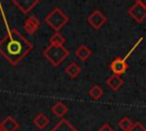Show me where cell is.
I'll return each mask as SVG.
<instances>
[{
  "mask_svg": "<svg viewBox=\"0 0 146 131\" xmlns=\"http://www.w3.org/2000/svg\"><path fill=\"white\" fill-rule=\"evenodd\" d=\"M33 50V44L16 28L8 30L0 40V54L14 66Z\"/></svg>",
  "mask_w": 146,
  "mask_h": 131,
  "instance_id": "1",
  "label": "cell"
},
{
  "mask_svg": "<svg viewBox=\"0 0 146 131\" xmlns=\"http://www.w3.org/2000/svg\"><path fill=\"white\" fill-rule=\"evenodd\" d=\"M70 56L68 49L64 46H49L43 50V57L55 67L59 66Z\"/></svg>",
  "mask_w": 146,
  "mask_h": 131,
  "instance_id": "2",
  "label": "cell"
},
{
  "mask_svg": "<svg viewBox=\"0 0 146 131\" xmlns=\"http://www.w3.org/2000/svg\"><path fill=\"white\" fill-rule=\"evenodd\" d=\"M44 22L56 32H59L67 23H68V17L65 15V13L59 9V8H54L49 14L46 16Z\"/></svg>",
  "mask_w": 146,
  "mask_h": 131,
  "instance_id": "3",
  "label": "cell"
},
{
  "mask_svg": "<svg viewBox=\"0 0 146 131\" xmlns=\"http://www.w3.org/2000/svg\"><path fill=\"white\" fill-rule=\"evenodd\" d=\"M128 14L137 23H143L146 18V6H144L139 2H135L128 9Z\"/></svg>",
  "mask_w": 146,
  "mask_h": 131,
  "instance_id": "4",
  "label": "cell"
},
{
  "mask_svg": "<svg viewBox=\"0 0 146 131\" xmlns=\"http://www.w3.org/2000/svg\"><path fill=\"white\" fill-rule=\"evenodd\" d=\"M106 21H107L106 16H105L100 10H98V9L94 10V11L88 16V23H89L94 28H96V30L100 28V27L106 23Z\"/></svg>",
  "mask_w": 146,
  "mask_h": 131,
  "instance_id": "5",
  "label": "cell"
},
{
  "mask_svg": "<svg viewBox=\"0 0 146 131\" xmlns=\"http://www.w3.org/2000/svg\"><path fill=\"white\" fill-rule=\"evenodd\" d=\"M13 3L23 14H29L39 3V0H13Z\"/></svg>",
  "mask_w": 146,
  "mask_h": 131,
  "instance_id": "6",
  "label": "cell"
},
{
  "mask_svg": "<svg viewBox=\"0 0 146 131\" xmlns=\"http://www.w3.org/2000/svg\"><path fill=\"white\" fill-rule=\"evenodd\" d=\"M112 72L116 75H122L123 73H125V71L128 69V64L124 59L122 58H115L114 60L111 62V65H110Z\"/></svg>",
  "mask_w": 146,
  "mask_h": 131,
  "instance_id": "7",
  "label": "cell"
},
{
  "mask_svg": "<svg viewBox=\"0 0 146 131\" xmlns=\"http://www.w3.org/2000/svg\"><path fill=\"white\" fill-rule=\"evenodd\" d=\"M39 25H40V21L35 16L31 15L24 22V30L27 34H34L39 28Z\"/></svg>",
  "mask_w": 146,
  "mask_h": 131,
  "instance_id": "8",
  "label": "cell"
},
{
  "mask_svg": "<svg viewBox=\"0 0 146 131\" xmlns=\"http://www.w3.org/2000/svg\"><path fill=\"white\" fill-rule=\"evenodd\" d=\"M0 125L3 131H16L19 128L18 122L11 116H7L6 118H3V121H1V123H0Z\"/></svg>",
  "mask_w": 146,
  "mask_h": 131,
  "instance_id": "9",
  "label": "cell"
},
{
  "mask_svg": "<svg viewBox=\"0 0 146 131\" xmlns=\"http://www.w3.org/2000/svg\"><path fill=\"white\" fill-rule=\"evenodd\" d=\"M81 72H82L81 66H80L79 64H76L75 62L70 63V64L65 67V74H66L68 77H71V79L78 77V76L81 74Z\"/></svg>",
  "mask_w": 146,
  "mask_h": 131,
  "instance_id": "10",
  "label": "cell"
},
{
  "mask_svg": "<svg viewBox=\"0 0 146 131\" xmlns=\"http://www.w3.org/2000/svg\"><path fill=\"white\" fill-rule=\"evenodd\" d=\"M50 131H78V129L66 118H62L59 122L56 123V125Z\"/></svg>",
  "mask_w": 146,
  "mask_h": 131,
  "instance_id": "11",
  "label": "cell"
},
{
  "mask_svg": "<svg viewBox=\"0 0 146 131\" xmlns=\"http://www.w3.org/2000/svg\"><path fill=\"white\" fill-rule=\"evenodd\" d=\"M92 55V51L90 50L89 47L84 46V44H81L80 47H78V49L75 50V57L82 62L87 60L90 56Z\"/></svg>",
  "mask_w": 146,
  "mask_h": 131,
  "instance_id": "12",
  "label": "cell"
},
{
  "mask_svg": "<svg viewBox=\"0 0 146 131\" xmlns=\"http://www.w3.org/2000/svg\"><path fill=\"white\" fill-rule=\"evenodd\" d=\"M106 84H107L112 90L116 91V90H119V89L122 87V84H123V80L121 79L120 75L113 74L112 76H110V77L106 80Z\"/></svg>",
  "mask_w": 146,
  "mask_h": 131,
  "instance_id": "13",
  "label": "cell"
},
{
  "mask_svg": "<svg viewBox=\"0 0 146 131\" xmlns=\"http://www.w3.org/2000/svg\"><path fill=\"white\" fill-rule=\"evenodd\" d=\"M49 122H50V120L47 117V115H46L44 113L38 114V115L34 117V120H33V124H34L38 129H40V130L46 129V128L48 126Z\"/></svg>",
  "mask_w": 146,
  "mask_h": 131,
  "instance_id": "14",
  "label": "cell"
},
{
  "mask_svg": "<svg viewBox=\"0 0 146 131\" xmlns=\"http://www.w3.org/2000/svg\"><path fill=\"white\" fill-rule=\"evenodd\" d=\"M51 112H52L54 115H56L57 117L63 118V116L68 112V108H67V106H66L64 103L59 101V103H56V104L51 107Z\"/></svg>",
  "mask_w": 146,
  "mask_h": 131,
  "instance_id": "15",
  "label": "cell"
},
{
  "mask_svg": "<svg viewBox=\"0 0 146 131\" xmlns=\"http://www.w3.org/2000/svg\"><path fill=\"white\" fill-rule=\"evenodd\" d=\"M49 42L51 46H64V43L66 42V39L59 33V32H56L50 39H49Z\"/></svg>",
  "mask_w": 146,
  "mask_h": 131,
  "instance_id": "16",
  "label": "cell"
},
{
  "mask_svg": "<svg viewBox=\"0 0 146 131\" xmlns=\"http://www.w3.org/2000/svg\"><path fill=\"white\" fill-rule=\"evenodd\" d=\"M89 96L94 99V100H98L102 96H103V93H104V91H103V89L98 85V84H95V85H92L91 88H90V90H89Z\"/></svg>",
  "mask_w": 146,
  "mask_h": 131,
  "instance_id": "17",
  "label": "cell"
},
{
  "mask_svg": "<svg viewBox=\"0 0 146 131\" xmlns=\"http://www.w3.org/2000/svg\"><path fill=\"white\" fill-rule=\"evenodd\" d=\"M133 125V122L129 117H123L119 121V128L123 131H129Z\"/></svg>",
  "mask_w": 146,
  "mask_h": 131,
  "instance_id": "18",
  "label": "cell"
},
{
  "mask_svg": "<svg viewBox=\"0 0 146 131\" xmlns=\"http://www.w3.org/2000/svg\"><path fill=\"white\" fill-rule=\"evenodd\" d=\"M129 131H146V128L140 123V122H135L132 128Z\"/></svg>",
  "mask_w": 146,
  "mask_h": 131,
  "instance_id": "19",
  "label": "cell"
},
{
  "mask_svg": "<svg viewBox=\"0 0 146 131\" xmlns=\"http://www.w3.org/2000/svg\"><path fill=\"white\" fill-rule=\"evenodd\" d=\"M98 131H114V129H113L108 123H104V124L98 129Z\"/></svg>",
  "mask_w": 146,
  "mask_h": 131,
  "instance_id": "20",
  "label": "cell"
},
{
  "mask_svg": "<svg viewBox=\"0 0 146 131\" xmlns=\"http://www.w3.org/2000/svg\"><path fill=\"white\" fill-rule=\"evenodd\" d=\"M136 2H139V3H141V5H144V6H146V0H135Z\"/></svg>",
  "mask_w": 146,
  "mask_h": 131,
  "instance_id": "21",
  "label": "cell"
},
{
  "mask_svg": "<svg viewBox=\"0 0 146 131\" xmlns=\"http://www.w3.org/2000/svg\"><path fill=\"white\" fill-rule=\"evenodd\" d=\"M0 131H3V130H2V128H1V125H0Z\"/></svg>",
  "mask_w": 146,
  "mask_h": 131,
  "instance_id": "22",
  "label": "cell"
}]
</instances>
